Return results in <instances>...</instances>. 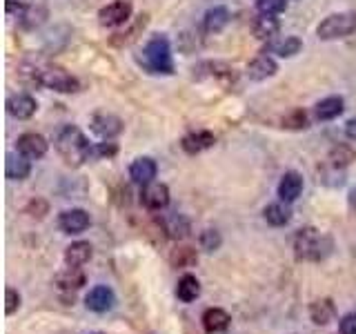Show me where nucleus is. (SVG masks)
Segmentation results:
<instances>
[{"mask_svg": "<svg viewBox=\"0 0 356 334\" xmlns=\"http://www.w3.org/2000/svg\"><path fill=\"white\" fill-rule=\"evenodd\" d=\"M143 63L149 72L154 74H174V63H172V47L165 33H156L147 40L143 49Z\"/></svg>", "mask_w": 356, "mask_h": 334, "instance_id": "nucleus-3", "label": "nucleus"}, {"mask_svg": "<svg viewBox=\"0 0 356 334\" xmlns=\"http://www.w3.org/2000/svg\"><path fill=\"white\" fill-rule=\"evenodd\" d=\"M332 250V241L316 228H300L294 237V256L296 261L316 263L323 261Z\"/></svg>", "mask_w": 356, "mask_h": 334, "instance_id": "nucleus-2", "label": "nucleus"}, {"mask_svg": "<svg viewBox=\"0 0 356 334\" xmlns=\"http://www.w3.org/2000/svg\"><path fill=\"white\" fill-rule=\"evenodd\" d=\"M200 248L203 250H207V252H214V250H218L220 248V243H222V239H220V234L216 232V230H203L200 232Z\"/></svg>", "mask_w": 356, "mask_h": 334, "instance_id": "nucleus-31", "label": "nucleus"}, {"mask_svg": "<svg viewBox=\"0 0 356 334\" xmlns=\"http://www.w3.org/2000/svg\"><path fill=\"white\" fill-rule=\"evenodd\" d=\"M38 103L29 94H14L7 98V111L18 120H27L36 114Z\"/></svg>", "mask_w": 356, "mask_h": 334, "instance_id": "nucleus-13", "label": "nucleus"}, {"mask_svg": "<svg viewBox=\"0 0 356 334\" xmlns=\"http://www.w3.org/2000/svg\"><path fill=\"white\" fill-rule=\"evenodd\" d=\"M278 29H281V22H278L276 16H270V14H261L259 18L254 20V25H252V31H254V36L259 38V40H270L274 38Z\"/></svg>", "mask_w": 356, "mask_h": 334, "instance_id": "nucleus-24", "label": "nucleus"}, {"mask_svg": "<svg viewBox=\"0 0 356 334\" xmlns=\"http://www.w3.org/2000/svg\"><path fill=\"white\" fill-rule=\"evenodd\" d=\"M256 9L261 11V14H270V16H276L285 11V0H256Z\"/></svg>", "mask_w": 356, "mask_h": 334, "instance_id": "nucleus-32", "label": "nucleus"}, {"mask_svg": "<svg viewBox=\"0 0 356 334\" xmlns=\"http://www.w3.org/2000/svg\"><path fill=\"white\" fill-rule=\"evenodd\" d=\"M94 334H103V332H94Z\"/></svg>", "mask_w": 356, "mask_h": 334, "instance_id": "nucleus-40", "label": "nucleus"}, {"mask_svg": "<svg viewBox=\"0 0 356 334\" xmlns=\"http://www.w3.org/2000/svg\"><path fill=\"white\" fill-rule=\"evenodd\" d=\"M25 212H27L29 216L42 218V216L49 212V205H47V200H42V198H33V200H29V205L25 207Z\"/></svg>", "mask_w": 356, "mask_h": 334, "instance_id": "nucleus-34", "label": "nucleus"}, {"mask_svg": "<svg viewBox=\"0 0 356 334\" xmlns=\"http://www.w3.org/2000/svg\"><path fill=\"white\" fill-rule=\"evenodd\" d=\"M140 200L147 209H165L170 205V189L163 183H149L143 187Z\"/></svg>", "mask_w": 356, "mask_h": 334, "instance_id": "nucleus-11", "label": "nucleus"}, {"mask_svg": "<svg viewBox=\"0 0 356 334\" xmlns=\"http://www.w3.org/2000/svg\"><path fill=\"white\" fill-rule=\"evenodd\" d=\"M89 214L81 207H72V209H65L63 214L58 216V225L65 234H81L89 228Z\"/></svg>", "mask_w": 356, "mask_h": 334, "instance_id": "nucleus-9", "label": "nucleus"}, {"mask_svg": "<svg viewBox=\"0 0 356 334\" xmlns=\"http://www.w3.org/2000/svg\"><path fill=\"white\" fill-rule=\"evenodd\" d=\"M200 321H203V330L207 334H218L229 328L232 317H229V312L222 308H209L203 312V319Z\"/></svg>", "mask_w": 356, "mask_h": 334, "instance_id": "nucleus-17", "label": "nucleus"}, {"mask_svg": "<svg viewBox=\"0 0 356 334\" xmlns=\"http://www.w3.org/2000/svg\"><path fill=\"white\" fill-rule=\"evenodd\" d=\"M348 203H350V207L356 212V185L350 189V194H348Z\"/></svg>", "mask_w": 356, "mask_h": 334, "instance_id": "nucleus-39", "label": "nucleus"}, {"mask_svg": "<svg viewBox=\"0 0 356 334\" xmlns=\"http://www.w3.org/2000/svg\"><path fill=\"white\" fill-rule=\"evenodd\" d=\"M300 194H303V176L298 172H285L278 183V198L285 203H294Z\"/></svg>", "mask_w": 356, "mask_h": 334, "instance_id": "nucleus-15", "label": "nucleus"}, {"mask_svg": "<svg viewBox=\"0 0 356 334\" xmlns=\"http://www.w3.org/2000/svg\"><path fill=\"white\" fill-rule=\"evenodd\" d=\"M87 310L96 312V315H105L116 305V294L109 285H94L85 296Z\"/></svg>", "mask_w": 356, "mask_h": 334, "instance_id": "nucleus-7", "label": "nucleus"}, {"mask_svg": "<svg viewBox=\"0 0 356 334\" xmlns=\"http://www.w3.org/2000/svg\"><path fill=\"white\" fill-rule=\"evenodd\" d=\"M87 283L85 272L81 267H70L67 265L65 270H60L58 274L54 276V285L60 289V292H76Z\"/></svg>", "mask_w": 356, "mask_h": 334, "instance_id": "nucleus-12", "label": "nucleus"}, {"mask_svg": "<svg viewBox=\"0 0 356 334\" xmlns=\"http://www.w3.org/2000/svg\"><path fill=\"white\" fill-rule=\"evenodd\" d=\"M352 161H356V152L350 148V145H337V148H332L330 152V163L337 167H348Z\"/></svg>", "mask_w": 356, "mask_h": 334, "instance_id": "nucleus-30", "label": "nucleus"}, {"mask_svg": "<svg viewBox=\"0 0 356 334\" xmlns=\"http://www.w3.org/2000/svg\"><path fill=\"white\" fill-rule=\"evenodd\" d=\"M131 18V3L129 0H114L107 7H103L98 11V20L103 27H118L125 25V22Z\"/></svg>", "mask_w": 356, "mask_h": 334, "instance_id": "nucleus-6", "label": "nucleus"}, {"mask_svg": "<svg viewBox=\"0 0 356 334\" xmlns=\"http://www.w3.org/2000/svg\"><path fill=\"white\" fill-rule=\"evenodd\" d=\"M31 159L27 156L18 154H7V161H5V176L9 181H25L31 172Z\"/></svg>", "mask_w": 356, "mask_h": 334, "instance_id": "nucleus-19", "label": "nucleus"}, {"mask_svg": "<svg viewBox=\"0 0 356 334\" xmlns=\"http://www.w3.org/2000/svg\"><path fill=\"white\" fill-rule=\"evenodd\" d=\"M54 145H56V152L60 154V159L72 167H78V165H83L85 161L92 159L94 145H89L85 134L76 125L60 127L58 134H56V138H54Z\"/></svg>", "mask_w": 356, "mask_h": 334, "instance_id": "nucleus-1", "label": "nucleus"}, {"mask_svg": "<svg viewBox=\"0 0 356 334\" xmlns=\"http://www.w3.org/2000/svg\"><path fill=\"white\" fill-rule=\"evenodd\" d=\"M92 245H89L87 241H76L72 245H67V250L63 254V259H65V265H70V267H81L85 265L89 259H92Z\"/></svg>", "mask_w": 356, "mask_h": 334, "instance_id": "nucleus-20", "label": "nucleus"}, {"mask_svg": "<svg viewBox=\"0 0 356 334\" xmlns=\"http://www.w3.org/2000/svg\"><path fill=\"white\" fill-rule=\"evenodd\" d=\"M339 334H356V312L345 315L339 323Z\"/></svg>", "mask_w": 356, "mask_h": 334, "instance_id": "nucleus-36", "label": "nucleus"}, {"mask_svg": "<svg viewBox=\"0 0 356 334\" xmlns=\"http://www.w3.org/2000/svg\"><path fill=\"white\" fill-rule=\"evenodd\" d=\"M156 174H159V165H156L154 159H149V156H140V159H136L131 165H129V176L134 183L138 185H149L154 183Z\"/></svg>", "mask_w": 356, "mask_h": 334, "instance_id": "nucleus-10", "label": "nucleus"}, {"mask_svg": "<svg viewBox=\"0 0 356 334\" xmlns=\"http://www.w3.org/2000/svg\"><path fill=\"white\" fill-rule=\"evenodd\" d=\"M16 148H18V152L22 156H27V159H31V161H38V159H42L44 154H47L49 143L44 136H40V134L27 132V134H20V136H18Z\"/></svg>", "mask_w": 356, "mask_h": 334, "instance_id": "nucleus-8", "label": "nucleus"}, {"mask_svg": "<svg viewBox=\"0 0 356 334\" xmlns=\"http://www.w3.org/2000/svg\"><path fill=\"white\" fill-rule=\"evenodd\" d=\"M116 152H118V148L114 143H98V145H94L92 156H103V159L107 156V159H109V156H114Z\"/></svg>", "mask_w": 356, "mask_h": 334, "instance_id": "nucleus-37", "label": "nucleus"}, {"mask_svg": "<svg viewBox=\"0 0 356 334\" xmlns=\"http://www.w3.org/2000/svg\"><path fill=\"white\" fill-rule=\"evenodd\" d=\"M214 143H216V138L211 132H194V134H187V136L183 138L181 148L187 154H200L209 148H214Z\"/></svg>", "mask_w": 356, "mask_h": 334, "instance_id": "nucleus-21", "label": "nucleus"}, {"mask_svg": "<svg viewBox=\"0 0 356 334\" xmlns=\"http://www.w3.org/2000/svg\"><path fill=\"white\" fill-rule=\"evenodd\" d=\"M343 109H345V103L341 96H327V98L318 100L314 111H316L318 120H334L343 114Z\"/></svg>", "mask_w": 356, "mask_h": 334, "instance_id": "nucleus-25", "label": "nucleus"}, {"mask_svg": "<svg viewBox=\"0 0 356 334\" xmlns=\"http://www.w3.org/2000/svg\"><path fill=\"white\" fill-rule=\"evenodd\" d=\"M309 319L316 326H327L334 319H337V305H334L332 299H316L309 303Z\"/></svg>", "mask_w": 356, "mask_h": 334, "instance_id": "nucleus-18", "label": "nucleus"}, {"mask_svg": "<svg viewBox=\"0 0 356 334\" xmlns=\"http://www.w3.org/2000/svg\"><path fill=\"white\" fill-rule=\"evenodd\" d=\"M163 228L170 239H185L189 234V221H187V216L174 212V214H170L163 221Z\"/></svg>", "mask_w": 356, "mask_h": 334, "instance_id": "nucleus-27", "label": "nucleus"}, {"mask_svg": "<svg viewBox=\"0 0 356 334\" xmlns=\"http://www.w3.org/2000/svg\"><path fill=\"white\" fill-rule=\"evenodd\" d=\"M92 132L100 138H114L122 132V120L114 114H96L92 118Z\"/></svg>", "mask_w": 356, "mask_h": 334, "instance_id": "nucleus-14", "label": "nucleus"}, {"mask_svg": "<svg viewBox=\"0 0 356 334\" xmlns=\"http://www.w3.org/2000/svg\"><path fill=\"white\" fill-rule=\"evenodd\" d=\"M278 72V65L270 54H261L248 65V78L250 81H267Z\"/></svg>", "mask_w": 356, "mask_h": 334, "instance_id": "nucleus-16", "label": "nucleus"}, {"mask_svg": "<svg viewBox=\"0 0 356 334\" xmlns=\"http://www.w3.org/2000/svg\"><path fill=\"white\" fill-rule=\"evenodd\" d=\"M176 296L183 303H192L200 296V281L194 274H183L176 283Z\"/></svg>", "mask_w": 356, "mask_h": 334, "instance_id": "nucleus-23", "label": "nucleus"}, {"mask_svg": "<svg viewBox=\"0 0 356 334\" xmlns=\"http://www.w3.org/2000/svg\"><path fill=\"white\" fill-rule=\"evenodd\" d=\"M263 216L272 228H283L292 218V209H289V203H285V200H278V203H270L263 209Z\"/></svg>", "mask_w": 356, "mask_h": 334, "instance_id": "nucleus-22", "label": "nucleus"}, {"mask_svg": "<svg viewBox=\"0 0 356 334\" xmlns=\"http://www.w3.org/2000/svg\"><path fill=\"white\" fill-rule=\"evenodd\" d=\"M36 76H38V85L49 87L54 92L72 94L78 89V81L72 74H67L63 67L47 65V67H42V70H36Z\"/></svg>", "mask_w": 356, "mask_h": 334, "instance_id": "nucleus-5", "label": "nucleus"}, {"mask_svg": "<svg viewBox=\"0 0 356 334\" xmlns=\"http://www.w3.org/2000/svg\"><path fill=\"white\" fill-rule=\"evenodd\" d=\"M196 261H198V254L194 248H189V245H181V248L172 250L170 254V263L174 267H192L196 265Z\"/></svg>", "mask_w": 356, "mask_h": 334, "instance_id": "nucleus-28", "label": "nucleus"}, {"mask_svg": "<svg viewBox=\"0 0 356 334\" xmlns=\"http://www.w3.org/2000/svg\"><path fill=\"white\" fill-rule=\"evenodd\" d=\"M356 31V14L354 11H341V14H332L321 22L316 33L321 40H337L345 38Z\"/></svg>", "mask_w": 356, "mask_h": 334, "instance_id": "nucleus-4", "label": "nucleus"}, {"mask_svg": "<svg viewBox=\"0 0 356 334\" xmlns=\"http://www.w3.org/2000/svg\"><path fill=\"white\" fill-rule=\"evenodd\" d=\"M20 292H18V289H14V287H7L5 289V315L7 317H11V315H14V312L20 308Z\"/></svg>", "mask_w": 356, "mask_h": 334, "instance_id": "nucleus-33", "label": "nucleus"}, {"mask_svg": "<svg viewBox=\"0 0 356 334\" xmlns=\"http://www.w3.org/2000/svg\"><path fill=\"white\" fill-rule=\"evenodd\" d=\"M285 127H289V129H305L307 127V114L305 111H294L292 116H287L285 118Z\"/></svg>", "mask_w": 356, "mask_h": 334, "instance_id": "nucleus-35", "label": "nucleus"}, {"mask_svg": "<svg viewBox=\"0 0 356 334\" xmlns=\"http://www.w3.org/2000/svg\"><path fill=\"white\" fill-rule=\"evenodd\" d=\"M300 49H303V42H300V38H296V36H285L283 40L272 45V51L283 56V58H292V56H296Z\"/></svg>", "mask_w": 356, "mask_h": 334, "instance_id": "nucleus-29", "label": "nucleus"}, {"mask_svg": "<svg viewBox=\"0 0 356 334\" xmlns=\"http://www.w3.org/2000/svg\"><path fill=\"white\" fill-rule=\"evenodd\" d=\"M227 22H229V9L227 7H211L203 18V27L207 33H218L227 27Z\"/></svg>", "mask_w": 356, "mask_h": 334, "instance_id": "nucleus-26", "label": "nucleus"}, {"mask_svg": "<svg viewBox=\"0 0 356 334\" xmlns=\"http://www.w3.org/2000/svg\"><path fill=\"white\" fill-rule=\"evenodd\" d=\"M345 136H348L350 141H356V116L345 122Z\"/></svg>", "mask_w": 356, "mask_h": 334, "instance_id": "nucleus-38", "label": "nucleus"}]
</instances>
